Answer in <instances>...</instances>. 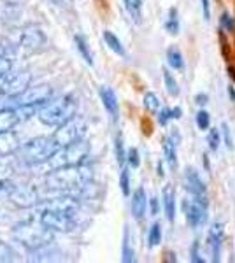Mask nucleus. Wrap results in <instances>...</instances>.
<instances>
[{"label": "nucleus", "instance_id": "nucleus-1", "mask_svg": "<svg viewBox=\"0 0 235 263\" xmlns=\"http://www.w3.org/2000/svg\"><path fill=\"white\" fill-rule=\"evenodd\" d=\"M92 179V168L81 165H72V167H60L53 168L46 176V186L53 192L60 193H76L84 188V184Z\"/></svg>", "mask_w": 235, "mask_h": 263}, {"label": "nucleus", "instance_id": "nucleus-2", "mask_svg": "<svg viewBox=\"0 0 235 263\" xmlns=\"http://www.w3.org/2000/svg\"><path fill=\"white\" fill-rule=\"evenodd\" d=\"M12 239L20 242L27 251H39L53 242L55 232L41 221H23L12 228Z\"/></svg>", "mask_w": 235, "mask_h": 263}, {"label": "nucleus", "instance_id": "nucleus-3", "mask_svg": "<svg viewBox=\"0 0 235 263\" xmlns=\"http://www.w3.org/2000/svg\"><path fill=\"white\" fill-rule=\"evenodd\" d=\"M76 111H78V100L72 95H62L42 104L37 118L46 126H60L72 116H76Z\"/></svg>", "mask_w": 235, "mask_h": 263}, {"label": "nucleus", "instance_id": "nucleus-4", "mask_svg": "<svg viewBox=\"0 0 235 263\" xmlns=\"http://www.w3.org/2000/svg\"><path fill=\"white\" fill-rule=\"evenodd\" d=\"M58 149H60V146L53 139V135H51V137H35L20 147L21 162L27 165L46 163L57 155Z\"/></svg>", "mask_w": 235, "mask_h": 263}, {"label": "nucleus", "instance_id": "nucleus-5", "mask_svg": "<svg viewBox=\"0 0 235 263\" xmlns=\"http://www.w3.org/2000/svg\"><path fill=\"white\" fill-rule=\"evenodd\" d=\"M89 155V144L81 139V141L70 144V146L60 147L57 155L49 160V171L60 167H72V165H81Z\"/></svg>", "mask_w": 235, "mask_h": 263}, {"label": "nucleus", "instance_id": "nucleus-6", "mask_svg": "<svg viewBox=\"0 0 235 263\" xmlns=\"http://www.w3.org/2000/svg\"><path fill=\"white\" fill-rule=\"evenodd\" d=\"M84 134H86V123H84V120L79 116H72L70 120H67L65 123L57 126L53 139L57 141L60 147H65L84 139Z\"/></svg>", "mask_w": 235, "mask_h": 263}, {"label": "nucleus", "instance_id": "nucleus-7", "mask_svg": "<svg viewBox=\"0 0 235 263\" xmlns=\"http://www.w3.org/2000/svg\"><path fill=\"white\" fill-rule=\"evenodd\" d=\"M32 76L28 70L14 72V74H7L6 78L0 79V95L7 97V99H14V97L21 95L30 86Z\"/></svg>", "mask_w": 235, "mask_h": 263}, {"label": "nucleus", "instance_id": "nucleus-8", "mask_svg": "<svg viewBox=\"0 0 235 263\" xmlns=\"http://www.w3.org/2000/svg\"><path fill=\"white\" fill-rule=\"evenodd\" d=\"M49 99H53V88L49 84H37V86H28L21 95L14 97L16 105H42Z\"/></svg>", "mask_w": 235, "mask_h": 263}, {"label": "nucleus", "instance_id": "nucleus-9", "mask_svg": "<svg viewBox=\"0 0 235 263\" xmlns=\"http://www.w3.org/2000/svg\"><path fill=\"white\" fill-rule=\"evenodd\" d=\"M41 221L53 232H62V233H67V232H72L76 227L74 223V218L72 214L69 213H62V211H41Z\"/></svg>", "mask_w": 235, "mask_h": 263}, {"label": "nucleus", "instance_id": "nucleus-10", "mask_svg": "<svg viewBox=\"0 0 235 263\" xmlns=\"http://www.w3.org/2000/svg\"><path fill=\"white\" fill-rule=\"evenodd\" d=\"M183 209H185V216H186V221L190 227H200L207 218V205L198 200H185L183 202Z\"/></svg>", "mask_w": 235, "mask_h": 263}, {"label": "nucleus", "instance_id": "nucleus-11", "mask_svg": "<svg viewBox=\"0 0 235 263\" xmlns=\"http://www.w3.org/2000/svg\"><path fill=\"white\" fill-rule=\"evenodd\" d=\"M9 200L18 207H33L35 203H39V195L33 186H14Z\"/></svg>", "mask_w": 235, "mask_h": 263}, {"label": "nucleus", "instance_id": "nucleus-12", "mask_svg": "<svg viewBox=\"0 0 235 263\" xmlns=\"http://www.w3.org/2000/svg\"><path fill=\"white\" fill-rule=\"evenodd\" d=\"M46 46V37L37 27H28L21 33V48L28 53H37Z\"/></svg>", "mask_w": 235, "mask_h": 263}, {"label": "nucleus", "instance_id": "nucleus-13", "mask_svg": "<svg viewBox=\"0 0 235 263\" xmlns=\"http://www.w3.org/2000/svg\"><path fill=\"white\" fill-rule=\"evenodd\" d=\"M79 202L76 197H70L69 193L62 195V197H55V198H49L48 202H42L41 205V211L48 209V211H62V213H69V214H74L76 209H78Z\"/></svg>", "mask_w": 235, "mask_h": 263}, {"label": "nucleus", "instance_id": "nucleus-14", "mask_svg": "<svg viewBox=\"0 0 235 263\" xmlns=\"http://www.w3.org/2000/svg\"><path fill=\"white\" fill-rule=\"evenodd\" d=\"M20 147H21V142L14 132L12 130L0 132V158L14 155L16 151H20Z\"/></svg>", "mask_w": 235, "mask_h": 263}, {"label": "nucleus", "instance_id": "nucleus-15", "mask_svg": "<svg viewBox=\"0 0 235 263\" xmlns=\"http://www.w3.org/2000/svg\"><path fill=\"white\" fill-rule=\"evenodd\" d=\"M185 186L191 193V197H206V184L191 167L185 171Z\"/></svg>", "mask_w": 235, "mask_h": 263}, {"label": "nucleus", "instance_id": "nucleus-16", "mask_svg": "<svg viewBox=\"0 0 235 263\" xmlns=\"http://www.w3.org/2000/svg\"><path fill=\"white\" fill-rule=\"evenodd\" d=\"M221 240H223V224H221V223H212L211 230H209V246H211L212 261H220Z\"/></svg>", "mask_w": 235, "mask_h": 263}, {"label": "nucleus", "instance_id": "nucleus-17", "mask_svg": "<svg viewBox=\"0 0 235 263\" xmlns=\"http://www.w3.org/2000/svg\"><path fill=\"white\" fill-rule=\"evenodd\" d=\"M98 95H100V100H102V104H104L105 111L116 120L118 112H119V105H118V99H116V95H114V91L111 90L109 86H102L100 90H98Z\"/></svg>", "mask_w": 235, "mask_h": 263}, {"label": "nucleus", "instance_id": "nucleus-18", "mask_svg": "<svg viewBox=\"0 0 235 263\" xmlns=\"http://www.w3.org/2000/svg\"><path fill=\"white\" fill-rule=\"evenodd\" d=\"M146 209H148V197H146V192L144 188H137L132 197V214H134L135 219H142L144 214H146Z\"/></svg>", "mask_w": 235, "mask_h": 263}, {"label": "nucleus", "instance_id": "nucleus-19", "mask_svg": "<svg viewBox=\"0 0 235 263\" xmlns=\"http://www.w3.org/2000/svg\"><path fill=\"white\" fill-rule=\"evenodd\" d=\"M21 121L18 111L14 107H4L0 109V132L12 130Z\"/></svg>", "mask_w": 235, "mask_h": 263}, {"label": "nucleus", "instance_id": "nucleus-20", "mask_svg": "<svg viewBox=\"0 0 235 263\" xmlns=\"http://www.w3.org/2000/svg\"><path fill=\"white\" fill-rule=\"evenodd\" d=\"M164 209L167 219L172 223L174 218H176V192H174V188L170 184L164 188Z\"/></svg>", "mask_w": 235, "mask_h": 263}, {"label": "nucleus", "instance_id": "nucleus-21", "mask_svg": "<svg viewBox=\"0 0 235 263\" xmlns=\"http://www.w3.org/2000/svg\"><path fill=\"white\" fill-rule=\"evenodd\" d=\"M164 156H165L167 163L170 165V168H172V171H176V167H177L176 142H174L170 137H165V139H164Z\"/></svg>", "mask_w": 235, "mask_h": 263}, {"label": "nucleus", "instance_id": "nucleus-22", "mask_svg": "<svg viewBox=\"0 0 235 263\" xmlns=\"http://www.w3.org/2000/svg\"><path fill=\"white\" fill-rule=\"evenodd\" d=\"M125 2V9L135 23L142 21V0H123Z\"/></svg>", "mask_w": 235, "mask_h": 263}, {"label": "nucleus", "instance_id": "nucleus-23", "mask_svg": "<svg viewBox=\"0 0 235 263\" xmlns=\"http://www.w3.org/2000/svg\"><path fill=\"white\" fill-rule=\"evenodd\" d=\"M167 62H169V65L172 67V69H176V70L185 69V60H183V54H181V51L176 48V46H172V48L167 49Z\"/></svg>", "mask_w": 235, "mask_h": 263}, {"label": "nucleus", "instance_id": "nucleus-24", "mask_svg": "<svg viewBox=\"0 0 235 263\" xmlns=\"http://www.w3.org/2000/svg\"><path fill=\"white\" fill-rule=\"evenodd\" d=\"M104 41H105V44L109 46L111 51H114V53L119 54V57H126V51H125V48H123L121 41H119L113 32L105 30L104 32Z\"/></svg>", "mask_w": 235, "mask_h": 263}, {"label": "nucleus", "instance_id": "nucleus-25", "mask_svg": "<svg viewBox=\"0 0 235 263\" xmlns=\"http://www.w3.org/2000/svg\"><path fill=\"white\" fill-rule=\"evenodd\" d=\"M74 42H76V48H78V51L81 53V57L84 58V62H86L88 65H93V54H92V51H89L86 39H84L83 35H76Z\"/></svg>", "mask_w": 235, "mask_h": 263}, {"label": "nucleus", "instance_id": "nucleus-26", "mask_svg": "<svg viewBox=\"0 0 235 263\" xmlns=\"http://www.w3.org/2000/svg\"><path fill=\"white\" fill-rule=\"evenodd\" d=\"M123 261H135V253L130 244V232H128V228H125V237H123Z\"/></svg>", "mask_w": 235, "mask_h": 263}, {"label": "nucleus", "instance_id": "nucleus-27", "mask_svg": "<svg viewBox=\"0 0 235 263\" xmlns=\"http://www.w3.org/2000/svg\"><path fill=\"white\" fill-rule=\"evenodd\" d=\"M165 28L170 35H176V33H179V20H177L176 7H172V9L169 11V20L165 21Z\"/></svg>", "mask_w": 235, "mask_h": 263}, {"label": "nucleus", "instance_id": "nucleus-28", "mask_svg": "<svg viewBox=\"0 0 235 263\" xmlns=\"http://www.w3.org/2000/svg\"><path fill=\"white\" fill-rule=\"evenodd\" d=\"M164 81H165V88H167V91H169V95L177 97L179 95V86H177L176 79H174V76L170 74L169 69H164Z\"/></svg>", "mask_w": 235, "mask_h": 263}, {"label": "nucleus", "instance_id": "nucleus-29", "mask_svg": "<svg viewBox=\"0 0 235 263\" xmlns=\"http://www.w3.org/2000/svg\"><path fill=\"white\" fill-rule=\"evenodd\" d=\"M161 240V227L158 223H155L149 230V235H148V246L149 248H156Z\"/></svg>", "mask_w": 235, "mask_h": 263}, {"label": "nucleus", "instance_id": "nucleus-30", "mask_svg": "<svg viewBox=\"0 0 235 263\" xmlns=\"http://www.w3.org/2000/svg\"><path fill=\"white\" fill-rule=\"evenodd\" d=\"M144 107L148 109L149 112H158L160 111V100H158V97L155 93H146L144 95Z\"/></svg>", "mask_w": 235, "mask_h": 263}, {"label": "nucleus", "instance_id": "nucleus-31", "mask_svg": "<svg viewBox=\"0 0 235 263\" xmlns=\"http://www.w3.org/2000/svg\"><path fill=\"white\" fill-rule=\"evenodd\" d=\"M220 141H221V135H220V130L218 128H211L207 134V142L209 146H211L212 151H216L218 147H220Z\"/></svg>", "mask_w": 235, "mask_h": 263}, {"label": "nucleus", "instance_id": "nucleus-32", "mask_svg": "<svg viewBox=\"0 0 235 263\" xmlns=\"http://www.w3.org/2000/svg\"><path fill=\"white\" fill-rule=\"evenodd\" d=\"M116 160H118L119 167H123L125 162H126V155H125V147H123L121 135H118V137H116Z\"/></svg>", "mask_w": 235, "mask_h": 263}, {"label": "nucleus", "instance_id": "nucleus-33", "mask_svg": "<svg viewBox=\"0 0 235 263\" xmlns=\"http://www.w3.org/2000/svg\"><path fill=\"white\" fill-rule=\"evenodd\" d=\"M12 70V60L6 54H0V79L6 78L7 74Z\"/></svg>", "mask_w": 235, "mask_h": 263}, {"label": "nucleus", "instance_id": "nucleus-34", "mask_svg": "<svg viewBox=\"0 0 235 263\" xmlns=\"http://www.w3.org/2000/svg\"><path fill=\"white\" fill-rule=\"evenodd\" d=\"M119 186H121V192L125 197L130 195V177H128L126 168H121V177H119Z\"/></svg>", "mask_w": 235, "mask_h": 263}, {"label": "nucleus", "instance_id": "nucleus-35", "mask_svg": "<svg viewBox=\"0 0 235 263\" xmlns=\"http://www.w3.org/2000/svg\"><path fill=\"white\" fill-rule=\"evenodd\" d=\"M196 125H198L200 130H207L209 125H211V118H209L207 111H200L196 114Z\"/></svg>", "mask_w": 235, "mask_h": 263}, {"label": "nucleus", "instance_id": "nucleus-36", "mask_svg": "<svg viewBox=\"0 0 235 263\" xmlns=\"http://www.w3.org/2000/svg\"><path fill=\"white\" fill-rule=\"evenodd\" d=\"M126 162L130 165L132 168H137L140 165V158H139V151L135 149V147H132V149H128V155H126Z\"/></svg>", "mask_w": 235, "mask_h": 263}, {"label": "nucleus", "instance_id": "nucleus-37", "mask_svg": "<svg viewBox=\"0 0 235 263\" xmlns=\"http://www.w3.org/2000/svg\"><path fill=\"white\" fill-rule=\"evenodd\" d=\"M198 248H200V242L198 240H195V242L191 244V251H190V260L193 263H204V258H200Z\"/></svg>", "mask_w": 235, "mask_h": 263}, {"label": "nucleus", "instance_id": "nucleus-38", "mask_svg": "<svg viewBox=\"0 0 235 263\" xmlns=\"http://www.w3.org/2000/svg\"><path fill=\"white\" fill-rule=\"evenodd\" d=\"M169 120H174V114H172V109H161L160 112H158V121H160V125H167Z\"/></svg>", "mask_w": 235, "mask_h": 263}, {"label": "nucleus", "instance_id": "nucleus-39", "mask_svg": "<svg viewBox=\"0 0 235 263\" xmlns=\"http://www.w3.org/2000/svg\"><path fill=\"white\" fill-rule=\"evenodd\" d=\"M221 27H225L226 30L228 32H235V21H233V18H230L228 14H226V12H223V14H221Z\"/></svg>", "mask_w": 235, "mask_h": 263}, {"label": "nucleus", "instance_id": "nucleus-40", "mask_svg": "<svg viewBox=\"0 0 235 263\" xmlns=\"http://www.w3.org/2000/svg\"><path fill=\"white\" fill-rule=\"evenodd\" d=\"M16 184H12L11 181H6V179H0V195H7L9 197L11 192L14 190Z\"/></svg>", "mask_w": 235, "mask_h": 263}, {"label": "nucleus", "instance_id": "nucleus-41", "mask_svg": "<svg viewBox=\"0 0 235 263\" xmlns=\"http://www.w3.org/2000/svg\"><path fill=\"white\" fill-rule=\"evenodd\" d=\"M221 132H223L226 147H228V149H232V147H233V141H232V135H230V128H228V125H226V123H223V125H221Z\"/></svg>", "mask_w": 235, "mask_h": 263}, {"label": "nucleus", "instance_id": "nucleus-42", "mask_svg": "<svg viewBox=\"0 0 235 263\" xmlns=\"http://www.w3.org/2000/svg\"><path fill=\"white\" fill-rule=\"evenodd\" d=\"M220 42H221V51H223V57L228 60L230 58V49H228V42H226V37L223 32H220Z\"/></svg>", "mask_w": 235, "mask_h": 263}, {"label": "nucleus", "instance_id": "nucleus-43", "mask_svg": "<svg viewBox=\"0 0 235 263\" xmlns=\"http://www.w3.org/2000/svg\"><path fill=\"white\" fill-rule=\"evenodd\" d=\"M200 2H202L204 20L209 21V20H211V4H209V0H200Z\"/></svg>", "mask_w": 235, "mask_h": 263}, {"label": "nucleus", "instance_id": "nucleus-44", "mask_svg": "<svg viewBox=\"0 0 235 263\" xmlns=\"http://www.w3.org/2000/svg\"><path fill=\"white\" fill-rule=\"evenodd\" d=\"M207 95H206V93H198V95H196L195 97V102H196V104H198V105H206L207 104Z\"/></svg>", "mask_w": 235, "mask_h": 263}, {"label": "nucleus", "instance_id": "nucleus-45", "mask_svg": "<svg viewBox=\"0 0 235 263\" xmlns=\"http://www.w3.org/2000/svg\"><path fill=\"white\" fill-rule=\"evenodd\" d=\"M142 132H144V135H151V123H149L148 120H142Z\"/></svg>", "mask_w": 235, "mask_h": 263}, {"label": "nucleus", "instance_id": "nucleus-46", "mask_svg": "<svg viewBox=\"0 0 235 263\" xmlns=\"http://www.w3.org/2000/svg\"><path fill=\"white\" fill-rule=\"evenodd\" d=\"M149 203H151V214L156 216L158 214V200H156V198H151Z\"/></svg>", "mask_w": 235, "mask_h": 263}, {"label": "nucleus", "instance_id": "nucleus-47", "mask_svg": "<svg viewBox=\"0 0 235 263\" xmlns=\"http://www.w3.org/2000/svg\"><path fill=\"white\" fill-rule=\"evenodd\" d=\"M164 260H165V261H177V258H176V254H174L172 251H167Z\"/></svg>", "mask_w": 235, "mask_h": 263}, {"label": "nucleus", "instance_id": "nucleus-48", "mask_svg": "<svg viewBox=\"0 0 235 263\" xmlns=\"http://www.w3.org/2000/svg\"><path fill=\"white\" fill-rule=\"evenodd\" d=\"M172 114H174V120H179V118H181V114H183L181 107H174L172 109Z\"/></svg>", "mask_w": 235, "mask_h": 263}, {"label": "nucleus", "instance_id": "nucleus-49", "mask_svg": "<svg viewBox=\"0 0 235 263\" xmlns=\"http://www.w3.org/2000/svg\"><path fill=\"white\" fill-rule=\"evenodd\" d=\"M228 95H230V100L235 102V90H233V86L228 88Z\"/></svg>", "mask_w": 235, "mask_h": 263}, {"label": "nucleus", "instance_id": "nucleus-50", "mask_svg": "<svg viewBox=\"0 0 235 263\" xmlns=\"http://www.w3.org/2000/svg\"><path fill=\"white\" fill-rule=\"evenodd\" d=\"M204 167L207 168V171H211V165H209V156L204 155Z\"/></svg>", "mask_w": 235, "mask_h": 263}, {"label": "nucleus", "instance_id": "nucleus-51", "mask_svg": "<svg viewBox=\"0 0 235 263\" xmlns=\"http://www.w3.org/2000/svg\"><path fill=\"white\" fill-rule=\"evenodd\" d=\"M228 76H230V79H233L235 81V69L233 67H228Z\"/></svg>", "mask_w": 235, "mask_h": 263}, {"label": "nucleus", "instance_id": "nucleus-52", "mask_svg": "<svg viewBox=\"0 0 235 263\" xmlns=\"http://www.w3.org/2000/svg\"><path fill=\"white\" fill-rule=\"evenodd\" d=\"M0 54H6V49H4V46H0Z\"/></svg>", "mask_w": 235, "mask_h": 263}]
</instances>
